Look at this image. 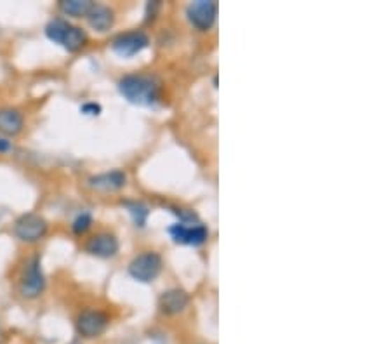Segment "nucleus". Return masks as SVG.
Masks as SVG:
<instances>
[{"label": "nucleus", "mask_w": 391, "mask_h": 344, "mask_svg": "<svg viewBox=\"0 0 391 344\" xmlns=\"http://www.w3.org/2000/svg\"><path fill=\"white\" fill-rule=\"evenodd\" d=\"M118 90L129 103L153 106L160 101L162 82L155 75H128L118 82Z\"/></svg>", "instance_id": "nucleus-1"}, {"label": "nucleus", "mask_w": 391, "mask_h": 344, "mask_svg": "<svg viewBox=\"0 0 391 344\" xmlns=\"http://www.w3.org/2000/svg\"><path fill=\"white\" fill-rule=\"evenodd\" d=\"M46 35L49 41L63 46L68 53H77L87 43V35L82 28L74 27L64 20H53L46 27Z\"/></svg>", "instance_id": "nucleus-2"}, {"label": "nucleus", "mask_w": 391, "mask_h": 344, "mask_svg": "<svg viewBox=\"0 0 391 344\" xmlns=\"http://www.w3.org/2000/svg\"><path fill=\"white\" fill-rule=\"evenodd\" d=\"M46 289V277H43L41 258L34 256L25 263L20 275V292L25 299H37Z\"/></svg>", "instance_id": "nucleus-3"}, {"label": "nucleus", "mask_w": 391, "mask_h": 344, "mask_svg": "<svg viewBox=\"0 0 391 344\" xmlns=\"http://www.w3.org/2000/svg\"><path fill=\"white\" fill-rule=\"evenodd\" d=\"M47 221L42 216L34 214V212H28V214L20 216L14 223V235L20 238L21 242H27V244H35V242H41L43 237L47 235Z\"/></svg>", "instance_id": "nucleus-4"}, {"label": "nucleus", "mask_w": 391, "mask_h": 344, "mask_svg": "<svg viewBox=\"0 0 391 344\" xmlns=\"http://www.w3.org/2000/svg\"><path fill=\"white\" fill-rule=\"evenodd\" d=\"M162 258L157 252H143L134 258L129 264V275L137 282L150 284L160 275Z\"/></svg>", "instance_id": "nucleus-5"}, {"label": "nucleus", "mask_w": 391, "mask_h": 344, "mask_svg": "<svg viewBox=\"0 0 391 344\" xmlns=\"http://www.w3.org/2000/svg\"><path fill=\"white\" fill-rule=\"evenodd\" d=\"M110 325V317L100 310H85L77 317L75 327L77 332L85 339L100 338Z\"/></svg>", "instance_id": "nucleus-6"}, {"label": "nucleus", "mask_w": 391, "mask_h": 344, "mask_svg": "<svg viewBox=\"0 0 391 344\" xmlns=\"http://www.w3.org/2000/svg\"><path fill=\"white\" fill-rule=\"evenodd\" d=\"M186 16L197 30H209L216 21L217 4L212 2V0H197V2H191L186 9Z\"/></svg>", "instance_id": "nucleus-7"}, {"label": "nucleus", "mask_w": 391, "mask_h": 344, "mask_svg": "<svg viewBox=\"0 0 391 344\" xmlns=\"http://www.w3.org/2000/svg\"><path fill=\"white\" fill-rule=\"evenodd\" d=\"M169 233H171V237L174 238L176 244L193 245V247H198V245L205 244L209 238V230L202 223H195V224L176 223L169 228Z\"/></svg>", "instance_id": "nucleus-8"}, {"label": "nucleus", "mask_w": 391, "mask_h": 344, "mask_svg": "<svg viewBox=\"0 0 391 344\" xmlns=\"http://www.w3.org/2000/svg\"><path fill=\"white\" fill-rule=\"evenodd\" d=\"M148 43H150V39H148V35L144 34V32L134 30L115 37L114 42H111V49H114L118 56L130 57L134 56V54L141 53L143 49H146Z\"/></svg>", "instance_id": "nucleus-9"}, {"label": "nucleus", "mask_w": 391, "mask_h": 344, "mask_svg": "<svg viewBox=\"0 0 391 344\" xmlns=\"http://www.w3.org/2000/svg\"><path fill=\"white\" fill-rule=\"evenodd\" d=\"M118 247H121V245H118V238L111 233L92 235L85 244V251L89 252L90 256H96V258L101 259H108L117 256Z\"/></svg>", "instance_id": "nucleus-10"}, {"label": "nucleus", "mask_w": 391, "mask_h": 344, "mask_svg": "<svg viewBox=\"0 0 391 344\" xmlns=\"http://www.w3.org/2000/svg\"><path fill=\"white\" fill-rule=\"evenodd\" d=\"M190 304V296L181 289H171V291L164 292L158 299V308L164 315H179L181 311L186 310V306Z\"/></svg>", "instance_id": "nucleus-11"}, {"label": "nucleus", "mask_w": 391, "mask_h": 344, "mask_svg": "<svg viewBox=\"0 0 391 344\" xmlns=\"http://www.w3.org/2000/svg\"><path fill=\"white\" fill-rule=\"evenodd\" d=\"M85 18L89 21V27L92 30L100 32V34H104V32L110 30L115 23L114 9H110L108 6H103V4H92V7H90Z\"/></svg>", "instance_id": "nucleus-12"}, {"label": "nucleus", "mask_w": 391, "mask_h": 344, "mask_svg": "<svg viewBox=\"0 0 391 344\" xmlns=\"http://www.w3.org/2000/svg\"><path fill=\"white\" fill-rule=\"evenodd\" d=\"M25 128V118L16 108H0V136L14 137Z\"/></svg>", "instance_id": "nucleus-13"}, {"label": "nucleus", "mask_w": 391, "mask_h": 344, "mask_svg": "<svg viewBox=\"0 0 391 344\" xmlns=\"http://www.w3.org/2000/svg\"><path fill=\"white\" fill-rule=\"evenodd\" d=\"M125 181H128V176H125L124 172L111 171V172H103V174H97V176H92L87 183H89V186L92 188V190L117 191L125 186Z\"/></svg>", "instance_id": "nucleus-14"}, {"label": "nucleus", "mask_w": 391, "mask_h": 344, "mask_svg": "<svg viewBox=\"0 0 391 344\" xmlns=\"http://www.w3.org/2000/svg\"><path fill=\"white\" fill-rule=\"evenodd\" d=\"M90 7H92V2L89 0H61L60 2L61 13L74 18H85Z\"/></svg>", "instance_id": "nucleus-15"}, {"label": "nucleus", "mask_w": 391, "mask_h": 344, "mask_svg": "<svg viewBox=\"0 0 391 344\" xmlns=\"http://www.w3.org/2000/svg\"><path fill=\"white\" fill-rule=\"evenodd\" d=\"M124 205H125V209L129 211V214L132 216L136 226L143 228L144 224H146L148 214H150V211H148L146 205L141 204V202H124Z\"/></svg>", "instance_id": "nucleus-16"}, {"label": "nucleus", "mask_w": 391, "mask_h": 344, "mask_svg": "<svg viewBox=\"0 0 391 344\" xmlns=\"http://www.w3.org/2000/svg\"><path fill=\"white\" fill-rule=\"evenodd\" d=\"M90 224H92V216H90L89 212H82V214L74 221V224H71V230H74V233L82 235L89 230Z\"/></svg>", "instance_id": "nucleus-17"}, {"label": "nucleus", "mask_w": 391, "mask_h": 344, "mask_svg": "<svg viewBox=\"0 0 391 344\" xmlns=\"http://www.w3.org/2000/svg\"><path fill=\"white\" fill-rule=\"evenodd\" d=\"M82 110V113H85V115H100L101 113V106L100 104H96V103H87L84 104V106L81 108Z\"/></svg>", "instance_id": "nucleus-18"}, {"label": "nucleus", "mask_w": 391, "mask_h": 344, "mask_svg": "<svg viewBox=\"0 0 391 344\" xmlns=\"http://www.w3.org/2000/svg\"><path fill=\"white\" fill-rule=\"evenodd\" d=\"M13 151V143L7 137L0 136V153H9Z\"/></svg>", "instance_id": "nucleus-19"}]
</instances>
